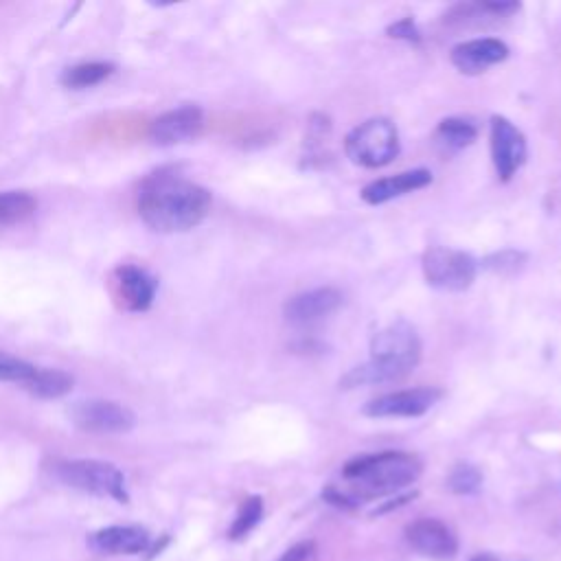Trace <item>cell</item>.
I'll return each mask as SVG.
<instances>
[{
	"instance_id": "obj_1",
	"label": "cell",
	"mask_w": 561,
	"mask_h": 561,
	"mask_svg": "<svg viewBox=\"0 0 561 561\" xmlns=\"http://www.w3.org/2000/svg\"><path fill=\"white\" fill-rule=\"evenodd\" d=\"M211 211V193L171 171H158L143 182L139 215L156 233H185Z\"/></svg>"
},
{
	"instance_id": "obj_2",
	"label": "cell",
	"mask_w": 561,
	"mask_h": 561,
	"mask_svg": "<svg viewBox=\"0 0 561 561\" xmlns=\"http://www.w3.org/2000/svg\"><path fill=\"white\" fill-rule=\"evenodd\" d=\"M421 340L415 327L399 320L377 331L371 340V360L351 369L340 380V388L377 386L397 382L415 371L421 360Z\"/></svg>"
},
{
	"instance_id": "obj_3",
	"label": "cell",
	"mask_w": 561,
	"mask_h": 561,
	"mask_svg": "<svg viewBox=\"0 0 561 561\" xmlns=\"http://www.w3.org/2000/svg\"><path fill=\"white\" fill-rule=\"evenodd\" d=\"M423 472L419 456L410 452H380L364 454L342 467V478L349 489H342L353 507L366 500L399 494L410 487Z\"/></svg>"
},
{
	"instance_id": "obj_4",
	"label": "cell",
	"mask_w": 561,
	"mask_h": 561,
	"mask_svg": "<svg viewBox=\"0 0 561 561\" xmlns=\"http://www.w3.org/2000/svg\"><path fill=\"white\" fill-rule=\"evenodd\" d=\"M397 125L386 117H373L353 128L345 139V154L353 165L366 169H380L391 165L399 156Z\"/></svg>"
},
{
	"instance_id": "obj_5",
	"label": "cell",
	"mask_w": 561,
	"mask_h": 561,
	"mask_svg": "<svg viewBox=\"0 0 561 561\" xmlns=\"http://www.w3.org/2000/svg\"><path fill=\"white\" fill-rule=\"evenodd\" d=\"M421 268L426 283L432 288L443 292H465L476 281L478 261L463 250L434 246L423 253Z\"/></svg>"
},
{
	"instance_id": "obj_6",
	"label": "cell",
	"mask_w": 561,
	"mask_h": 561,
	"mask_svg": "<svg viewBox=\"0 0 561 561\" xmlns=\"http://www.w3.org/2000/svg\"><path fill=\"white\" fill-rule=\"evenodd\" d=\"M55 476L64 485L88 491L95 496H110L119 502H128L125 476L119 467L103 461H64L55 467Z\"/></svg>"
},
{
	"instance_id": "obj_7",
	"label": "cell",
	"mask_w": 561,
	"mask_h": 561,
	"mask_svg": "<svg viewBox=\"0 0 561 561\" xmlns=\"http://www.w3.org/2000/svg\"><path fill=\"white\" fill-rule=\"evenodd\" d=\"M489 141L496 174L502 182H509L522 169V165L526 163V156H529L526 136L515 128L507 117L494 114V117H491Z\"/></svg>"
},
{
	"instance_id": "obj_8",
	"label": "cell",
	"mask_w": 561,
	"mask_h": 561,
	"mask_svg": "<svg viewBox=\"0 0 561 561\" xmlns=\"http://www.w3.org/2000/svg\"><path fill=\"white\" fill-rule=\"evenodd\" d=\"M441 397L443 391L434 386L408 388V391H397L371 399L362 412L366 417H373V419H397V417L415 419V417H423L428 410L437 406Z\"/></svg>"
},
{
	"instance_id": "obj_9",
	"label": "cell",
	"mask_w": 561,
	"mask_h": 561,
	"mask_svg": "<svg viewBox=\"0 0 561 561\" xmlns=\"http://www.w3.org/2000/svg\"><path fill=\"white\" fill-rule=\"evenodd\" d=\"M73 423L84 432L93 434H123L136 426V415L119 402L108 399H88L71 408Z\"/></svg>"
},
{
	"instance_id": "obj_10",
	"label": "cell",
	"mask_w": 561,
	"mask_h": 561,
	"mask_svg": "<svg viewBox=\"0 0 561 561\" xmlns=\"http://www.w3.org/2000/svg\"><path fill=\"white\" fill-rule=\"evenodd\" d=\"M406 540L423 557L450 561L459 553V540L448 524L434 518H421L406 526Z\"/></svg>"
},
{
	"instance_id": "obj_11",
	"label": "cell",
	"mask_w": 561,
	"mask_h": 561,
	"mask_svg": "<svg viewBox=\"0 0 561 561\" xmlns=\"http://www.w3.org/2000/svg\"><path fill=\"white\" fill-rule=\"evenodd\" d=\"M204 128V114L198 106H182L176 110H169L152 123L150 139L154 145H180L187 143L202 132Z\"/></svg>"
},
{
	"instance_id": "obj_12",
	"label": "cell",
	"mask_w": 561,
	"mask_h": 561,
	"mask_svg": "<svg viewBox=\"0 0 561 561\" xmlns=\"http://www.w3.org/2000/svg\"><path fill=\"white\" fill-rule=\"evenodd\" d=\"M509 57V47L498 38H476L456 44L450 53L454 68L463 75H480L491 66L505 62Z\"/></svg>"
},
{
	"instance_id": "obj_13",
	"label": "cell",
	"mask_w": 561,
	"mask_h": 561,
	"mask_svg": "<svg viewBox=\"0 0 561 561\" xmlns=\"http://www.w3.org/2000/svg\"><path fill=\"white\" fill-rule=\"evenodd\" d=\"M342 305V292L336 288H316L303 294H296L283 305V316L288 323L307 325L327 318Z\"/></svg>"
},
{
	"instance_id": "obj_14",
	"label": "cell",
	"mask_w": 561,
	"mask_h": 561,
	"mask_svg": "<svg viewBox=\"0 0 561 561\" xmlns=\"http://www.w3.org/2000/svg\"><path fill=\"white\" fill-rule=\"evenodd\" d=\"M114 294L128 312H145L156 296V279L136 266H119L114 270Z\"/></svg>"
},
{
	"instance_id": "obj_15",
	"label": "cell",
	"mask_w": 561,
	"mask_h": 561,
	"mask_svg": "<svg viewBox=\"0 0 561 561\" xmlns=\"http://www.w3.org/2000/svg\"><path fill=\"white\" fill-rule=\"evenodd\" d=\"M432 182V171L428 169H412V171H404V174L397 176H388V178H380L369 182L362 189V200L371 206H380L391 202L395 198H402L406 193L426 189Z\"/></svg>"
},
{
	"instance_id": "obj_16",
	"label": "cell",
	"mask_w": 561,
	"mask_h": 561,
	"mask_svg": "<svg viewBox=\"0 0 561 561\" xmlns=\"http://www.w3.org/2000/svg\"><path fill=\"white\" fill-rule=\"evenodd\" d=\"M93 546L108 555H139L150 546V535L141 526H108L93 535Z\"/></svg>"
},
{
	"instance_id": "obj_17",
	"label": "cell",
	"mask_w": 561,
	"mask_h": 561,
	"mask_svg": "<svg viewBox=\"0 0 561 561\" xmlns=\"http://www.w3.org/2000/svg\"><path fill=\"white\" fill-rule=\"evenodd\" d=\"M434 139H437V143L443 147V150L461 152L478 139V128L467 119L450 117L439 123L437 132H434Z\"/></svg>"
},
{
	"instance_id": "obj_18",
	"label": "cell",
	"mask_w": 561,
	"mask_h": 561,
	"mask_svg": "<svg viewBox=\"0 0 561 561\" xmlns=\"http://www.w3.org/2000/svg\"><path fill=\"white\" fill-rule=\"evenodd\" d=\"M73 375L60 369H38L36 375L25 384L31 395L40 399H60L73 391Z\"/></svg>"
},
{
	"instance_id": "obj_19",
	"label": "cell",
	"mask_w": 561,
	"mask_h": 561,
	"mask_svg": "<svg viewBox=\"0 0 561 561\" xmlns=\"http://www.w3.org/2000/svg\"><path fill=\"white\" fill-rule=\"evenodd\" d=\"M38 202L25 191L0 193V226H11L29 220L36 213Z\"/></svg>"
},
{
	"instance_id": "obj_20",
	"label": "cell",
	"mask_w": 561,
	"mask_h": 561,
	"mask_svg": "<svg viewBox=\"0 0 561 561\" xmlns=\"http://www.w3.org/2000/svg\"><path fill=\"white\" fill-rule=\"evenodd\" d=\"M114 73V66L108 62H86L77 64L73 68H66L62 75V84L66 88H90L101 84L103 79H108Z\"/></svg>"
},
{
	"instance_id": "obj_21",
	"label": "cell",
	"mask_w": 561,
	"mask_h": 561,
	"mask_svg": "<svg viewBox=\"0 0 561 561\" xmlns=\"http://www.w3.org/2000/svg\"><path fill=\"white\" fill-rule=\"evenodd\" d=\"M263 518V500L259 496H250L244 500V505L239 507V513L235 522L228 529V540L239 542L255 529V526L261 522Z\"/></svg>"
},
{
	"instance_id": "obj_22",
	"label": "cell",
	"mask_w": 561,
	"mask_h": 561,
	"mask_svg": "<svg viewBox=\"0 0 561 561\" xmlns=\"http://www.w3.org/2000/svg\"><path fill=\"white\" fill-rule=\"evenodd\" d=\"M483 485V474H480V469L469 465V463H461L456 465L450 476H448V487L454 491V494L459 496H472Z\"/></svg>"
},
{
	"instance_id": "obj_23",
	"label": "cell",
	"mask_w": 561,
	"mask_h": 561,
	"mask_svg": "<svg viewBox=\"0 0 561 561\" xmlns=\"http://www.w3.org/2000/svg\"><path fill=\"white\" fill-rule=\"evenodd\" d=\"M36 366L20 360L16 356L0 351V382H16L27 384L33 375H36Z\"/></svg>"
},
{
	"instance_id": "obj_24",
	"label": "cell",
	"mask_w": 561,
	"mask_h": 561,
	"mask_svg": "<svg viewBox=\"0 0 561 561\" xmlns=\"http://www.w3.org/2000/svg\"><path fill=\"white\" fill-rule=\"evenodd\" d=\"M526 263V255L520 253V250H502V253H496L485 259V268L502 274V277H511V274L520 272Z\"/></svg>"
},
{
	"instance_id": "obj_25",
	"label": "cell",
	"mask_w": 561,
	"mask_h": 561,
	"mask_svg": "<svg viewBox=\"0 0 561 561\" xmlns=\"http://www.w3.org/2000/svg\"><path fill=\"white\" fill-rule=\"evenodd\" d=\"M388 36L397 38V40H406V42H421V31L417 29V22L412 18H402L397 20L395 25L388 27Z\"/></svg>"
},
{
	"instance_id": "obj_26",
	"label": "cell",
	"mask_w": 561,
	"mask_h": 561,
	"mask_svg": "<svg viewBox=\"0 0 561 561\" xmlns=\"http://www.w3.org/2000/svg\"><path fill=\"white\" fill-rule=\"evenodd\" d=\"M314 542H299L288 548L277 561H309L314 555Z\"/></svg>"
},
{
	"instance_id": "obj_27",
	"label": "cell",
	"mask_w": 561,
	"mask_h": 561,
	"mask_svg": "<svg viewBox=\"0 0 561 561\" xmlns=\"http://www.w3.org/2000/svg\"><path fill=\"white\" fill-rule=\"evenodd\" d=\"M480 9L496 18H507L513 16L515 11H520V3H513V0H502V3H480Z\"/></svg>"
},
{
	"instance_id": "obj_28",
	"label": "cell",
	"mask_w": 561,
	"mask_h": 561,
	"mask_svg": "<svg viewBox=\"0 0 561 561\" xmlns=\"http://www.w3.org/2000/svg\"><path fill=\"white\" fill-rule=\"evenodd\" d=\"M472 561H498L494 555H487V553H483V555H478V557H474Z\"/></svg>"
}]
</instances>
